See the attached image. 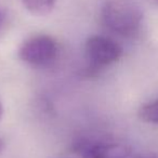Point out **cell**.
<instances>
[{"instance_id":"cell-2","label":"cell","mask_w":158,"mask_h":158,"mask_svg":"<svg viewBox=\"0 0 158 158\" xmlns=\"http://www.w3.org/2000/svg\"><path fill=\"white\" fill-rule=\"evenodd\" d=\"M57 55V44L47 35H37L23 42L19 57L31 66H44L54 61Z\"/></svg>"},{"instance_id":"cell-6","label":"cell","mask_w":158,"mask_h":158,"mask_svg":"<svg viewBox=\"0 0 158 158\" xmlns=\"http://www.w3.org/2000/svg\"><path fill=\"white\" fill-rule=\"evenodd\" d=\"M139 118L144 123L158 125V99L141 106Z\"/></svg>"},{"instance_id":"cell-5","label":"cell","mask_w":158,"mask_h":158,"mask_svg":"<svg viewBox=\"0 0 158 158\" xmlns=\"http://www.w3.org/2000/svg\"><path fill=\"white\" fill-rule=\"evenodd\" d=\"M56 0H22L24 7L35 15H47L53 10Z\"/></svg>"},{"instance_id":"cell-11","label":"cell","mask_w":158,"mask_h":158,"mask_svg":"<svg viewBox=\"0 0 158 158\" xmlns=\"http://www.w3.org/2000/svg\"><path fill=\"white\" fill-rule=\"evenodd\" d=\"M156 2H157V3H158V0H156Z\"/></svg>"},{"instance_id":"cell-4","label":"cell","mask_w":158,"mask_h":158,"mask_svg":"<svg viewBox=\"0 0 158 158\" xmlns=\"http://www.w3.org/2000/svg\"><path fill=\"white\" fill-rule=\"evenodd\" d=\"M82 158H127L130 156V148L118 143H90L82 142L77 146Z\"/></svg>"},{"instance_id":"cell-7","label":"cell","mask_w":158,"mask_h":158,"mask_svg":"<svg viewBox=\"0 0 158 158\" xmlns=\"http://www.w3.org/2000/svg\"><path fill=\"white\" fill-rule=\"evenodd\" d=\"M3 148H5V143H3V142H2V140L0 139V154L2 153Z\"/></svg>"},{"instance_id":"cell-1","label":"cell","mask_w":158,"mask_h":158,"mask_svg":"<svg viewBox=\"0 0 158 158\" xmlns=\"http://www.w3.org/2000/svg\"><path fill=\"white\" fill-rule=\"evenodd\" d=\"M101 18L103 24L113 33L130 37L140 29L143 12L131 0H108L102 8Z\"/></svg>"},{"instance_id":"cell-8","label":"cell","mask_w":158,"mask_h":158,"mask_svg":"<svg viewBox=\"0 0 158 158\" xmlns=\"http://www.w3.org/2000/svg\"><path fill=\"white\" fill-rule=\"evenodd\" d=\"M2 115H3V107L1 105V103H0V119L2 118Z\"/></svg>"},{"instance_id":"cell-10","label":"cell","mask_w":158,"mask_h":158,"mask_svg":"<svg viewBox=\"0 0 158 158\" xmlns=\"http://www.w3.org/2000/svg\"><path fill=\"white\" fill-rule=\"evenodd\" d=\"M2 15H1V13H0V26H1V24H2Z\"/></svg>"},{"instance_id":"cell-9","label":"cell","mask_w":158,"mask_h":158,"mask_svg":"<svg viewBox=\"0 0 158 158\" xmlns=\"http://www.w3.org/2000/svg\"><path fill=\"white\" fill-rule=\"evenodd\" d=\"M127 158H154V157H149V156H138V157H131V156H129V157Z\"/></svg>"},{"instance_id":"cell-3","label":"cell","mask_w":158,"mask_h":158,"mask_svg":"<svg viewBox=\"0 0 158 158\" xmlns=\"http://www.w3.org/2000/svg\"><path fill=\"white\" fill-rule=\"evenodd\" d=\"M86 54L91 65L99 68L118 61L123 54V48L110 38L92 36L86 42Z\"/></svg>"}]
</instances>
